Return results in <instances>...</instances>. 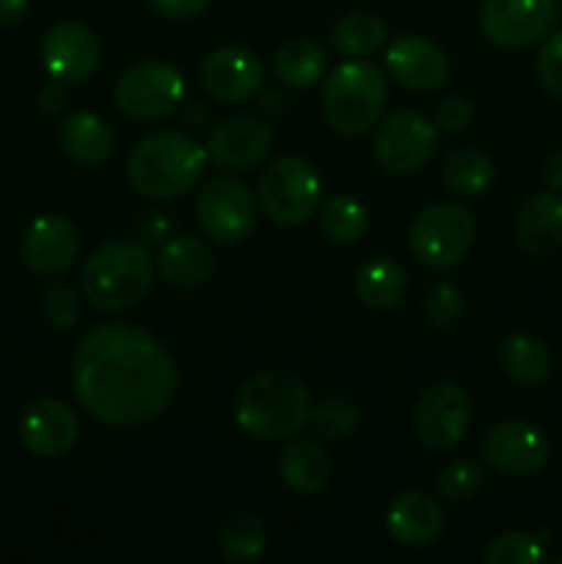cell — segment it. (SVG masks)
<instances>
[{
  "mask_svg": "<svg viewBox=\"0 0 562 564\" xmlns=\"http://www.w3.org/2000/svg\"><path fill=\"white\" fill-rule=\"evenodd\" d=\"M72 391L97 422L138 427L158 419L174 400V358L152 330L136 323H105L77 345Z\"/></svg>",
  "mask_w": 562,
  "mask_h": 564,
  "instance_id": "obj_1",
  "label": "cell"
},
{
  "mask_svg": "<svg viewBox=\"0 0 562 564\" xmlns=\"http://www.w3.org/2000/svg\"><path fill=\"white\" fill-rule=\"evenodd\" d=\"M312 416L306 383L287 369H264L240 386L235 419L242 433L259 441H284L301 433Z\"/></svg>",
  "mask_w": 562,
  "mask_h": 564,
  "instance_id": "obj_2",
  "label": "cell"
},
{
  "mask_svg": "<svg viewBox=\"0 0 562 564\" xmlns=\"http://www.w3.org/2000/svg\"><path fill=\"white\" fill-rule=\"evenodd\" d=\"M207 163V147L182 132L160 130L138 141L127 160V176L141 196L169 202L191 193L202 182Z\"/></svg>",
  "mask_w": 562,
  "mask_h": 564,
  "instance_id": "obj_3",
  "label": "cell"
},
{
  "mask_svg": "<svg viewBox=\"0 0 562 564\" xmlns=\"http://www.w3.org/2000/svg\"><path fill=\"white\" fill-rule=\"evenodd\" d=\"M83 295L99 312H125L154 284V259L138 242H108L83 264Z\"/></svg>",
  "mask_w": 562,
  "mask_h": 564,
  "instance_id": "obj_4",
  "label": "cell"
},
{
  "mask_svg": "<svg viewBox=\"0 0 562 564\" xmlns=\"http://www.w3.org/2000/svg\"><path fill=\"white\" fill-rule=\"evenodd\" d=\"M389 97V80L372 61H345L328 75L323 88V113L331 130L358 138L380 121Z\"/></svg>",
  "mask_w": 562,
  "mask_h": 564,
  "instance_id": "obj_5",
  "label": "cell"
},
{
  "mask_svg": "<svg viewBox=\"0 0 562 564\" xmlns=\"http://www.w3.org/2000/svg\"><path fill=\"white\" fill-rule=\"evenodd\" d=\"M259 207L273 224L301 226L320 213L323 204V176L306 158L287 154L273 160L259 176Z\"/></svg>",
  "mask_w": 562,
  "mask_h": 564,
  "instance_id": "obj_6",
  "label": "cell"
},
{
  "mask_svg": "<svg viewBox=\"0 0 562 564\" xmlns=\"http://www.w3.org/2000/svg\"><path fill=\"white\" fill-rule=\"evenodd\" d=\"M477 220L461 204H433L413 218L408 246L413 257L435 270L455 268L474 246Z\"/></svg>",
  "mask_w": 562,
  "mask_h": 564,
  "instance_id": "obj_7",
  "label": "cell"
},
{
  "mask_svg": "<svg viewBox=\"0 0 562 564\" xmlns=\"http://www.w3.org/2000/svg\"><path fill=\"white\" fill-rule=\"evenodd\" d=\"M185 77L163 61H141L116 80V108L130 119H165L185 102Z\"/></svg>",
  "mask_w": 562,
  "mask_h": 564,
  "instance_id": "obj_8",
  "label": "cell"
},
{
  "mask_svg": "<svg viewBox=\"0 0 562 564\" xmlns=\"http://www.w3.org/2000/svg\"><path fill=\"white\" fill-rule=\"evenodd\" d=\"M439 143V127L419 110H391L378 121L372 152L380 169L391 174H413L430 163Z\"/></svg>",
  "mask_w": 562,
  "mask_h": 564,
  "instance_id": "obj_9",
  "label": "cell"
},
{
  "mask_svg": "<svg viewBox=\"0 0 562 564\" xmlns=\"http://www.w3.org/2000/svg\"><path fill=\"white\" fill-rule=\"evenodd\" d=\"M196 218L204 235L220 246H237L248 240L257 226V198L246 182L235 176H215L198 191Z\"/></svg>",
  "mask_w": 562,
  "mask_h": 564,
  "instance_id": "obj_10",
  "label": "cell"
},
{
  "mask_svg": "<svg viewBox=\"0 0 562 564\" xmlns=\"http://www.w3.org/2000/svg\"><path fill=\"white\" fill-rule=\"evenodd\" d=\"M472 427V397L457 383H435L422 391L413 408V430L428 449L450 452Z\"/></svg>",
  "mask_w": 562,
  "mask_h": 564,
  "instance_id": "obj_11",
  "label": "cell"
},
{
  "mask_svg": "<svg viewBox=\"0 0 562 564\" xmlns=\"http://www.w3.org/2000/svg\"><path fill=\"white\" fill-rule=\"evenodd\" d=\"M556 22L554 0H485L479 28L501 50H523L540 42Z\"/></svg>",
  "mask_w": 562,
  "mask_h": 564,
  "instance_id": "obj_12",
  "label": "cell"
},
{
  "mask_svg": "<svg viewBox=\"0 0 562 564\" xmlns=\"http://www.w3.org/2000/svg\"><path fill=\"white\" fill-rule=\"evenodd\" d=\"M483 457L501 477H534L549 463L551 444L540 427L510 419L485 433Z\"/></svg>",
  "mask_w": 562,
  "mask_h": 564,
  "instance_id": "obj_13",
  "label": "cell"
},
{
  "mask_svg": "<svg viewBox=\"0 0 562 564\" xmlns=\"http://www.w3.org/2000/svg\"><path fill=\"white\" fill-rule=\"evenodd\" d=\"M42 64L50 80L64 86L88 80L99 64V42L83 22H58L42 42Z\"/></svg>",
  "mask_w": 562,
  "mask_h": 564,
  "instance_id": "obj_14",
  "label": "cell"
},
{
  "mask_svg": "<svg viewBox=\"0 0 562 564\" xmlns=\"http://www.w3.org/2000/svg\"><path fill=\"white\" fill-rule=\"evenodd\" d=\"M273 149V132L259 116H231L215 124L207 138L209 163L224 171H251Z\"/></svg>",
  "mask_w": 562,
  "mask_h": 564,
  "instance_id": "obj_15",
  "label": "cell"
},
{
  "mask_svg": "<svg viewBox=\"0 0 562 564\" xmlns=\"http://www.w3.org/2000/svg\"><path fill=\"white\" fill-rule=\"evenodd\" d=\"M77 251H80L77 226L61 215H42L28 226L22 237V259L28 270L47 279L64 275L75 264Z\"/></svg>",
  "mask_w": 562,
  "mask_h": 564,
  "instance_id": "obj_16",
  "label": "cell"
},
{
  "mask_svg": "<svg viewBox=\"0 0 562 564\" xmlns=\"http://www.w3.org/2000/svg\"><path fill=\"white\" fill-rule=\"evenodd\" d=\"M262 61L246 47H220L202 66V86L215 102L237 105L262 88Z\"/></svg>",
  "mask_w": 562,
  "mask_h": 564,
  "instance_id": "obj_17",
  "label": "cell"
},
{
  "mask_svg": "<svg viewBox=\"0 0 562 564\" xmlns=\"http://www.w3.org/2000/svg\"><path fill=\"white\" fill-rule=\"evenodd\" d=\"M386 69L391 80L411 91H433L444 86L450 77V58L430 39L402 33L386 50Z\"/></svg>",
  "mask_w": 562,
  "mask_h": 564,
  "instance_id": "obj_18",
  "label": "cell"
},
{
  "mask_svg": "<svg viewBox=\"0 0 562 564\" xmlns=\"http://www.w3.org/2000/svg\"><path fill=\"white\" fill-rule=\"evenodd\" d=\"M80 422L61 400H39L28 405L20 419V438L28 452L39 457H61L75 446Z\"/></svg>",
  "mask_w": 562,
  "mask_h": 564,
  "instance_id": "obj_19",
  "label": "cell"
},
{
  "mask_svg": "<svg viewBox=\"0 0 562 564\" xmlns=\"http://www.w3.org/2000/svg\"><path fill=\"white\" fill-rule=\"evenodd\" d=\"M386 529L400 545L424 549L439 540L441 529H444V512L433 496L422 494V490H406L389 505Z\"/></svg>",
  "mask_w": 562,
  "mask_h": 564,
  "instance_id": "obj_20",
  "label": "cell"
},
{
  "mask_svg": "<svg viewBox=\"0 0 562 564\" xmlns=\"http://www.w3.org/2000/svg\"><path fill=\"white\" fill-rule=\"evenodd\" d=\"M516 240L529 257H551L562 246V196L560 193H538L516 218Z\"/></svg>",
  "mask_w": 562,
  "mask_h": 564,
  "instance_id": "obj_21",
  "label": "cell"
},
{
  "mask_svg": "<svg viewBox=\"0 0 562 564\" xmlns=\"http://www.w3.org/2000/svg\"><path fill=\"white\" fill-rule=\"evenodd\" d=\"M58 143L72 163L94 169V165L105 163L114 152V132L97 113L77 110V113L66 116L64 124H61Z\"/></svg>",
  "mask_w": 562,
  "mask_h": 564,
  "instance_id": "obj_22",
  "label": "cell"
},
{
  "mask_svg": "<svg viewBox=\"0 0 562 564\" xmlns=\"http://www.w3.org/2000/svg\"><path fill=\"white\" fill-rule=\"evenodd\" d=\"M213 248L204 240H198V237H174L158 253V273L169 284L182 286V290L202 286L213 275Z\"/></svg>",
  "mask_w": 562,
  "mask_h": 564,
  "instance_id": "obj_23",
  "label": "cell"
},
{
  "mask_svg": "<svg viewBox=\"0 0 562 564\" xmlns=\"http://www.w3.org/2000/svg\"><path fill=\"white\" fill-rule=\"evenodd\" d=\"M281 482L295 494H317L331 479V460L314 441H292L279 460Z\"/></svg>",
  "mask_w": 562,
  "mask_h": 564,
  "instance_id": "obj_24",
  "label": "cell"
},
{
  "mask_svg": "<svg viewBox=\"0 0 562 564\" xmlns=\"http://www.w3.org/2000/svg\"><path fill=\"white\" fill-rule=\"evenodd\" d=\"M408 292V273L402 264L375 259L358 268L356 295L369 308H395Z\"/></svg>",
  "mask_w": 562,
  "mask_h": 564,
  "instance_id": "obj_25",
  "label": "cell"
},
{
  "mask_svg": "<svg viewBox=\"0 0 562 564\" xmlns=\"http://www.w3.org/2000/svg\"><path fill=\"white\" fill-rule=\"evenodd\" d=\"M501 369L507 378H512L521 386H538L549 378L551 372V352L545 341L529 334L507 336L499 352Z\"/></svg>",
  "mask_w": 562,
  "mask_h": 564,
  "instance_id": "obj_26",
  "label": "cell"
},
{
  "mask_svg": "<svg viewBox=\"0 0 562 564\" xmlns=\"http://www.w3.org/2000/svg\"><path fill=\"white\" fill-rule=\"evenodd\" d=\"M273 72L284 86L312 88L325 75V55L312 39H290L275 53Z\"/></svg>",
  "mask_w": 562,
  "mask_h": 564,
  "instance_id": "obj_27",
  "label": "cell"
},
{
  "mask_svg": "<svg viewBox=\"0 0 562 564\" xmlns=\"http://www.w3.org/2000/svg\"><path fill=\"white\" fill-rule=\"evenodd\" d=\"M444 185L455 196H479L488 191L496 180V165L479 149H457L444 160Z\"/></svg>",
  "mask_w": 562,
  "mask_h": 564,
  "instance_id": "obj_28",
  "label": "cell"
},
{
  "mask_svg": "<svg viewBox=\"0 0 562 564\" xmlns=\"http://www.w3.org/2000/svg\"><path fill=\"white\" fill-rule=\"evenodd\" d=\"M386 36H389V31H386V22L380 17L367 14V11H353L336 22L331 42L345 58H367L375 50L383 47Z\"/></svg>",
  "mask_w": 562,
  "mask_h": 564,
  "instance_id": "obj_29",
  "label": "cell"
},
{
  "mask_svg": "<svg viewBox=\"0 0 562 564\" xmlns=\"http://www.w3.org/2000/svg\"><path fill=\"white\" fill-rule=\"evenodd\" d=\"M320 226H323L328 240L350 246L367 235L369 213L358 198L339 193V196H331L328 202L320 204Z\"/></svg>",
  "mask_w": 562,
  "mask_h": 564,
  "instance_id": "obj_30",
  "label": "cell"
},
{
  "mask_svg": "<svg viewBox=\"0 0 562 564\" xmlns=\"http://www.w3.org/2000/svg\"><path fill=\"white\" fill-rule=\"evenodd\" d=\"M264 551V523L253 512H237L220 529V554L235 564L259 560Z\"/></svg>",
  "mask_w": 562,
  "mask_h": 564,
  "instance_id": "obj_31",
  "label": "cell"
},
{
  "mask_svg": "<svg viewBox=\"0 0 562 564\" xmlns=\"http://www.w3.org/2000/svg\"><path fill=\"white\" fill-rule=\"evenodd\" d=\"M549 529L532 534V532H507L496 538L494 543L485 549V564H538L545 560V540H549Z\"/></svg>",
  "mask_w": 562,
  "mask_h": 564,
  "instance_id": "obj_32",
  "label": "cell"
},
{
  "mask_svg": "<svg viewBox=\"0 0 562 564\" xmlns=\"http://www.w3.org/2000/svg\"><path fill=\"white\" fill-rule=\"evenodd\" d=\"M309 422L314 424L320 435L331 441H347L358 433L361 427V411L347 397H328L320 405H312V416Z\"/></svg>",
  "mask_w": 562,
  "mask_h": 564,
  "instance_id": "obj_33",
  "label": "cell"
},
{
  "mask_svg": "<svg viewBox=\"0 0 562 564\" xmlns=\"http://www.w3.org/2000/svg\"><path fill=\"white\" fill-rule=\"evenodd\" d=\"M485 471L477 460H455L435 477V494L444 501H466L483 488Z\"/></svg>",
  "mask_w": 562,
  "mask_h": 564,
  "instance_id": "obj_34",
  "label": "cell"
},
{
  "mask_svg": "<svg viewBox=\"0 0 562 564\" xmlns=\"http://www.w3.org/2000/svg\"><path fill=\"white\" fill-rule=\"evenodd\" d=\"M42 314L55 330H69L80 317V295L66 281H55L42 295Z\"/></svg>",
  "mask_w": 562,
  "mask_h": 564,
  "instance_id": "obj_35",
  "label": "cell"
},
{
  "mask_svg": "<svg viewBox=\"0 0 562 564\" xmlns=\"http://www.w3.org/2000/svg\"><path fill=\"white\" fill-rule=\"evenodd\" d=\"M424 312H428V319L435 328H452V325L461 323L463 314H466V295H463L461 286L444 281V284L430 290Z\"/></svg>",
  "mask_w": 562,
  "mask_h": 564,
  "instance_id": "obj_36",
  "label": "cell"
},
{
  "mask_svg": "<svg viewBox=\"0 0 562 564\" xmlns=\"http://www.w3.org/2000/svg\"><path fill=\"white\" fill-rule=\"evenodd\" d=\"M538 80L549 97L562 99V31L551 33L540 50Z\"/></svg>",
  "mask_w": 562,
  "mask_h": 564,
  "instance_id": "obj_37",
  "label": "cell"
},
{
  "mask_svg": "<svg viewBox=\"0 0 562 564\" xmlns=\"http://www.w3.org/2000/svg\"><path fill=\"white\" fill-rule=\"evenodd\" d=\"M474 108L466 97H446L435 110V127L446 132H461L472 124Z\"/></svg>",
  "mask_w": 562,
  "mask_h": 564,
  "instance_id": "obj_38",
  "label": "cell"
},
{
  "mask_svg": "<svg viewBox=\"0 0 562 564\" xmlns=\"http://www.w3.org/2000/svg\"><path fill=\"white\" fill-rule=\"evenodd\" d=\"M209 3L213 0H149V6L169 20H193V17L204 14Z\"/></svg>",
  "mask_w": 562,
  "mask_h": 564,
  "instance_id": "obj_39",
  "label": "cell"
},
{
  "mask_svg": "<svg viewBox=\"0 0 562 564\" xmlns=\"http://www.w3.org/2000/svg\"><path fill=\"white\" fill-rule=\"evenodd\" d=\"M66 88H64V83H58V80H50L47 86L42 88V91H39V108L44 110V113H61V110L66 108Z\"/></svg>",
  "mask_w": 562,
  "mask_h": 564,
  "instance_id": "obj_40",
  "label": "cell"
},
{
  "mask_svg": "<svg viewBox=\"0 0 562 564\" xmlns=\"http://www.w3.org/2000/svg\"><path fill=\"white\" fill-rule=\"evenodd\" d=\"M31 11V0H0V25H17Z\"/></svg>",
  "mask_w": 562,
  "mask_h": 564,
  "instance_id": "obj_41",
  "label": "cell"
},
{
  "mask_svg": "<svg viewBox=\"0 0 562 564\" xmlns=\"http://www.w3.org/2000/svg\"><path fill=\"white\" fill-rule=\"evenodd\" d=\"M543 176H545V182H549L551 191L562 193V152H554L545 158Z\"/></svg>",
  "mask_w": 562,
  "mask_h": 564,
  "instance_id": "obj_42",
  "label": "cell"
},
{
  "mask_svg": "<svg viewBox=\"0 0 562 564\" xmlns=\"http://www.w3.org/2000/svg\"><path fill=\"white\" fill-rule=\"evenodd\" d=\"M560 3H562V0H560Z\"/></svg>",
  "mask_w": 562,
  "mask_h": 564,
  "instance_id": "obj_43",
  "label": "cell"
}]
</instances>
